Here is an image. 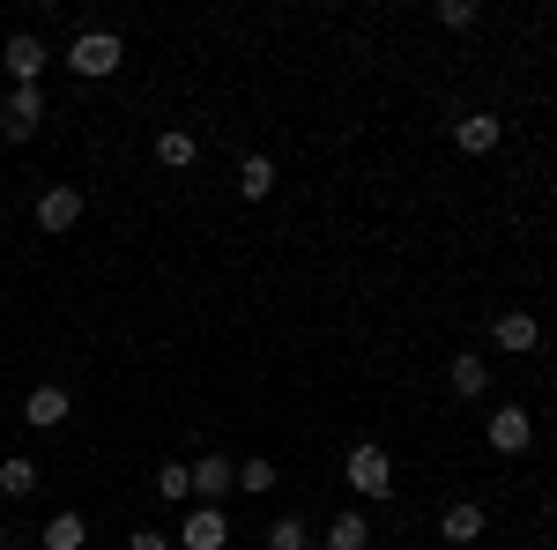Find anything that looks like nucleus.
<instances>
[{"instance_id":"obj_12","label":"nucleus","mask_w":557,"mask_h":550,"mask_svg":"<svg viewBox=\"0 0 557 550\" xmlns=\"http://www.w3.org/2000/svg\"><path fill=\"white\" fill-rule=\"evenodd\" d=\"M438 536H446V543H475V536H483V506H475V499H454V506L438 513Z\"/></svg>"},{"instance_id":"obj_19","label":"nucleus","mask_w":557,"mask_h":550,"mask_svg":"<svg viewBox=\"0 0 557 550\" xmlns=\"http://www.w3.org/2000/svg\"><path fill=\"white\" fill-rule=\"evenodd\" d=\"M157 499H172V506H178V499H194V468L164 462V468H157Z\"/></svg>"},{"instance_id":"obj_8","label":"nucleus","mask_w":557,"mask_h":550,"mask_svg":"<svg viewBox=\"0 0 557 550\" xmlns=\"http://www.w3.org/2000/svg\"><path fill=\"white\" fill-rule=\"evenodd\" d=\"M178 543H186V550H223V543H231L223 506H194V513H186V528H178Z\"/></svg>"},{"instance_id":"obj_14","label":"nucleus","mask_w":557,"mask_h":550,"mask_svg":"<svg viewBox=\"0 0 557 550\" xmlns=\"http://www.w3.org/2000/svg\"><path fill=\"white\" fill-rule=\"evenodd\" d=\"M446 387H454V394H461V402H475V394H483V387H491V365H483V357H475V350H461V357H454V365H446Z\"/></svg>"},{"instance_id":"obj_1","label":"nucleus","mask_w":557,"mask_h":550,"mask_svg":"<svg viewBox=\"0 0 557 550\" xmlns=\"http://www.w3.org/2000/svg\"><path fill=\"white\" fill-rule=\"evenodd\" d=\"M120 60H127L120 30H83V38L67 45V68H75L83 83H104V75H120Z\"/></svg>"},{"instance_id":"obj_11","label":"nucleus","mask_w":557,"mask_h":550,"mask_svg":"<svg viewBox=\"0 0 557 550\" xmlns=\"http://www.w3.org/2000/svg\"><path fill=\"white\" fill-rule=\"evenodd\" d=\"M528 439H535V417H528L520 402H506V410L491 417V447H498V454H528Z\"/></svg>"},{"instance_id":"obj_16","label":"nucleus","mask_w":557,"mask_h":550,"mask_svg":"<svg viewBox=\"0 0 557 550\" xmlns=\"http://www.w3.org/2000/svg\"><path fill=\"white\" fill-rule=\"evenodd\" d=\"M238 194H246V201H268V194H275V157H246V164H238Z\"/></svg>"},{"instance_id":"obj_23","label":"nucleus","mask_w":557,"mask_h":550,"mask_svg":"<svg viewBox=\"0 0 557 550\" xmlns=\"http://www.w3.org/2000/svg\"><path fill=\"white\" fill-rule=\"evenodd\" d=\"M127 550H172V536H164V528H134Z\"/></svg>"},{"instance_id":"obj_10","label":"nucleus","mask_w":557,"mask_h":550,"mask_svg":"<svg viewBox=\"0 0 557 550\" xmlns=\"http://www.w3.org/2000/svg\"><path fill=\"white\" fill-rule=\"evenodd\" d=\"M491 342H498V350H513V357H535L543 328H535V313H498V320H491Z\"/></svg>"},{"instance_id":"obj_4","label":"nucleus","mask_w":557,"mask_h":550,"mask_svg":"<svg viewBox=\"0 0 557 550\" xmlns=\"http://www.w3.org/2000/svg\"><path fill=\"white\" fill-rule=\"evenodd\" d=\"M231 491H238V462H231V454H201V462H194V499H201V506H223Z\"/></svg>"},{"instance_id":"obj_6","label":"nucleus","mask_w":557,"mask_h":550,"mask_svg":"<svg viewBox=\"0 0 557 550\" xmlns=\"http://www.w3.org/2000/svg\"><path fill=\"white\" fill-rule=\"evenodd\" d=\"M75 223H83V194H75V186H45V194H38V231L67 239Z\"/></svg>"},{"instance_id":"obj_21","label":"nucleus","mask_w":557,"mask_h":550,"mask_svg":"<svg viewBox=\"0 0 557 550\" xmlns=\"http://www.w3.org/2000/svg\"><path fill=\"white\" fill-rule=\"evenodd\" d=\"M275 484H283V476H275V462H268V454H253V462L238 468V491H275Z\"/></svg>"},{"instance_id":"obj_9","label":"nucleus","mask_w":557,"mask_h":550,"mask_svg":"<svg viewBox=\"0 0 557 550\" xmlns=\"http://www.w3.org/2000/svg\"><path fill=\"white\" fill-rule=\"evenodd\" d=\"M67 417H75L67 387H30V402H23V424H38V431H60Z\"/></svg>"},{"instance_id":"obj_5","label":"nucleus","mask_w":557,"mask_h":550,"mask_svg":"<svg viewBox=\"0 0 557 550\" xmlns=\"http://www.w3.org/2000/svg\"><path fill=\"white\" fill-rule=\"evenodd\" d=\"M45 120V89H8V105H0V134L8 142H30Z\"/></svg>"},{"instance_id":"obj_13","label":"nucleus","mask_w":557,"mask_h":550,"mask_svg":"<svg viewBox=\"0 0 557 550\" xmlns=\"http://www.w3.org/2000/svg\"><path fill=\"white\" fill-rule=\"evenodd\" d=\"M157 164H164V171H194V164H201V142H194L186 127H164V134H157Z\"/></svg>"},{"instance_id":"obj_7","label":"nucleus","mask_w":557,"mask_h":550,"mask_svg":"<svg viewBox=\"0 0 557 550\" xmlns=\"http://www.w3.org/2000/svg\"><path fill=\"white\" fill-rule=\"evenodd\" d=\"M498 112H461V120H454V149H461V157H491V149H498Z\"/></svg>"},{"instance_id":"obj_3","label":"nucleus","mask_w":557,"mask_h":550,"mask_svg":"<svg viewBox=\"0 0 557 550\" xmlns=\"http://www.w3.org/2000/svg\"><path fill=\"white\" fill-rule=\"evenodd\" d=\"M45 60H52V52H45V38H30V30H15V38L0 45V68L15 75V89H38Z\"/></svg>"},{"instance_id":"obj_15","label":"nucleus","mask_w":557,"mask_h":550,"mask_svg":"<svg viewBox=\"0 0 557 550\" xmlns=\"http://www.w3.org/2000/svg\"><path fill=\"white\" fill-rule=\"evenodd\" d=\"M38 543L45 550H83L89 543V521H83V513H52V521L38 528Z\"/></svg>"},{"instance_id":"obj_18","label":"nucleus","mask_w":557,"mask_h":550,"mask_svg":"<svg viewBox=\"0 0 557 550\" xmlns=\"http://www.w3.org/2000/svg\"><path fill=\"white\" fill-rule=\"evenodd\" d=\"M364 543H372L364 513H335V528H327V543H320V550H364Z\"/></svg>"},{"instance_id":"obj_17","label":"nucleus","mask_w":557,"mask_h":550,"mask_svg":"<svg viewBox=\"0 0 557 550\" xmlns=\"http://www.w3.org/2000/svg\"><path fill=\"white\" fill-rule=\"evenodd\" d=\"M0 491H8V499H30V491H38V462H30V454H8V462H0Z\"/></svg>"},{"instance_id":"obj_2","label":"nucleus","mask_w":557,"mask_h":550,"mask_svg":"<svg viewBox=\"0 0 557 550\" xmlns=\"http://www.w3.org/2000/svg\"><path fill=\"white\" fill-rule=\"evenodd\" d=\"M343 468H349V484H357L364 499H386V491H394V462H386V447H372V439H357Z\"/></svg>"},{"instance_id":"obj_20","label":"nucleus","mask_w":557,"mask_h":550,"mask_svg":"<svg viewBox=\"0 0 557 550\" xmlns=\"http://www.w3.org/2000/svg\"><path fill=\"white\" fill-rule=\"evenodd\" d=\"M268 550H312V536H305V521H298V513H283V521L268 528Z\"/></svg>"},{"instance_id":"obj_22","label":"nucleus","mask_w":557,"mask_h":550,"mask_svg":"<svg viewBox=\"0 0 557 550\" xmlns=\"http://www.w3.org/2000/svg\"><path fill=\"white\" fill-rule=\"evenodd\" d=\"M475 15H483L475 0H438V23H446V30H475Z\"/></svg>"}]
</instances>
